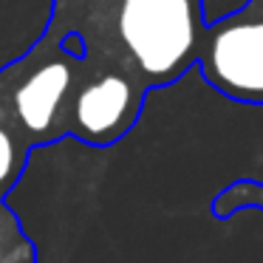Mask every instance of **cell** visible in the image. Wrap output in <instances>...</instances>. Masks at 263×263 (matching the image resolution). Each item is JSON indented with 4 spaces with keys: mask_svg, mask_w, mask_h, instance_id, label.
<instances>
[{
    "mask_svg": "<svg viewBox=\"0 0 263 263\" xmlns=\"http://www.w3.org/2000/svg\"><path fill=\"white\" fill-rule=\"evenodd\" d=\"M48 31L77 34L93 68L173 85L204 51V0H51Z\"/></svg>",
    "mask_w": 263,
    "mask_h": 263,
    "instance_id": "1",
    "label": "cell"
},
{
    "mask_svg": "<svg viewBox=\"0 0 263 263\" xmlns=\"http://www.w3.org/2000/svg\"><path fill=\"white\" fill-rule=\"evenodd\" d=\"M85 54H71L57 37H43L20 60L0 68V114L34 147L71 136V114L85 82Z\"/></svg>",
    "mask_w": 263,
    "mask_h": 263,
    "instance_id": "2",
    "label": "cell"
},
{
    "mask_svg": "<svg viewBox=\"0 0 263 263\" xmlns=\"http://www.w3.org/2000/svg\"><path fill=\"white\" fill-rule=\"evenodd\" d=\"M198 71L232 102L263 105V0L206 23Z\"/></svg>",
    "mask_w": 263,
    "mask_h": 263,
    "instance_id": "3",
    "label": "cell"
},
{
    "mask_svg": "<svg viewBox=\"0 0 263 263\" xmlns=\"http://www.w3.org/2000/svg\"><path fill=\"white\" fill-rule=\"evenodd\" d=\"M91 65V63H88ZM147 91L136 77L114 68L88 71L71 114V136L91 147H110L139 122Z\"/></svg>",
    "mask_w": 263,
    "mask_h": 263,
    "instance_id": "4",
    "label": "cell"
},
{
    "mask_svg": "<svg viewBox=\"0 0 263 263\" xmlns=\"http://www.w3.org/2000/svg\"><path fill=\"white\" fill-rule=\"evenodd\" d=\"M31 156V144L20 136V130L0 114V201H6L12 187L20 181Z\"/></svg>",
    "mask_w": 263,
    "mask_h": 263,
    "instance_id": "5",
    "label": "cell"
},
{
    "mask_svg": "<svg viewBox=\"0 0 263 263\" xmlns=\"http://www.w3.org/2000/svg\"><path fill=\"white\" fill-rule=\"evenodd\" d=\"M243 210H263V181L238 178V181L227 184L223 190H218L210 204L212 218H218V221H229L232 215H238Z\"/></svg>",
    "mask_w": 263,
    "mask_h": 263,
    "instance_id": "6",
    "label": "cell"
},
{
    "mask_svg": "<svg viewBox=\"0 0 263 263\" xmlns=\"http://www.w3.org/2000/svg\"><path fill=\"white\" fill-rule=\"evenodd\" d=\"M0 263H40L37 249L23 232L17 215L0 201Z\"/></svg>",
    "mask_w": 263,
    "mask_h": 263,
    "instance_id": "7",
    "label": "cell"
}]
</instances>
